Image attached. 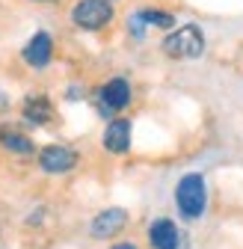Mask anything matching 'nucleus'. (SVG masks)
I'll list each match as a JSON object with an SVG mask.
<instances>
[{
    "label": "nucleus",
    "instance_id": "nucleus-3",
    "mask_svg": "<svg viewBox=\"0 0 243 249\" xmlns=\"http://www.w3.org/2000/svg\"><path fill=\"white\" fill-rule=\"evenodd\" d=\"M71 21L80 30L95 33V30H101L113 21V3H107V0H77L71 9Z\"/></svg>",
    "mask_w": 243,
    "mask_h": 249
},
{
    "label": "nucleus",
    "instance_id": "nucleus-12",
    "mask_svg": "<svg viewBox=\"0 0 243 249\" xmlns=\"http://www.w3.org/2000/svg\"><path fill=\"white\" fill-rule=\"evenodd\" d=\"M139 18L145 21V27H160V30L175 27V15L160 12V9H142V12H139Z\"/></svg>",
    "mask_w": 243,
    "mask_h": 249
},
{
    "label": "nucleus",
    "instance_id": "nucleus-4",
    "mask_svg": "<svg viewBox=\"0 0 243 249\" xmlns=\"http://www.w3.org/2000/svg\"><path fill=\"white\" fill-rule=\"evenodd\" d=\"M128 104H131V83L125 77H113V80H107L98 89V110H101V116L110 119L113 113L125 110Z\"/></svg>",
    "mask_w": 243,
    "mask_h": 249
},
{
    "label": "nucleus",
    "instance_id": "nucleus-8",
    "mask_svg": "<svg viewBox=\"0 0 243 249\" xmlns=\"http://www.w3.org/2000/svg\"><path fill=\"white\" fill-rule=\"evenodd\" d=\"M51 53H53V42H51L48 33H36L24 45V62L33 66V69H45L51 62Z\"/></svg>",
    "mask_w": 243,
    "mask_h": 249
},
{
    "label": "nucleus",
    "instance_id": "nucleus-2",
    "mask_svg": "<svg viewBox=\"0 0 243 249\" xmlns=\"http://www.w3.org/2000/svg\"><path fill=\"white\" fill-rule=\"evenodd\" d=\"M163 53L172 59H196L205 53V33L196 24H184L163 39Z\"/></svg>",
    "mask_w": 243,
    "mask_h": 249
},
{
    "label": "nucleus",
    "instance_id": "nucleus-16",
    "mask_svg": "<svg viewBox=\"0 0 243 249\" xmlns=\"http://www.w3.org/2000/svg\"><path fill=\"white\" fill-rule=\"evenodd\" d=\"M107 3H113V0H107Z\"/></svg>",
    "mask_w": 243,
    "mask_h": 249
},
{
    "label": "nucleus",
    "instance_id": "nucleus-10",
    "mask_svg": "<svg viewBox=\"0 0 243 249\" xmlns=\"http://www.w3.org/2000/svg\"><path fill=\"white\" fill-rule=\"evenodd\" d=\"M51 116H53V107H51V101L48 98H27V104H24V119L27 122H33V124H45V122H51Z\"/></svg>",
    "mask_w": 243,
    "mask_h": 249
},
{
    "label": "nucleus",
    "instance_id": "nucleus-14",
    "mask_svg": "<svg viewBox=\"0 0 243 249\" xmlns=\"http://www.w3.org/2000/svg\"><path fill=\"white\" fill-rule=\"evenodd\" d=\"M110 249H137L134 243H116V246H110Z\"/></svg>",
    "mask_w": 243,
    "mask_h": 249
},
{
    "label": "nucleus",
    "instance_id": "nucleus-1",
    "mask_svg": "<svg viewBox=\"0 0 243 249\" xmlns=\"http://www.w3.org/2000/svg\"><path fill=\"white\" fill-rule=\"evenodd\" d=\"M175 205L184 220H199L208 208V184L199 172H187L175 184Z\"/></svg>",
    "mask_w": 243,
    "mask_h": 249
},
{
    "label": "nucleus",
    "instance_id": "nucleus-5",
    "mask_svg": "<svg viewBox=\"0 0 243 249\" xmlns=\"http://www.w3.org/2000/svg\"><path fill=\"white\" fill-rule=\"evenodd\" d=\"M39 166L51 175H63L77 166V154L69 145H45L39 151Z\"/></svg>",
    "mask_w": 243,
    "mask_h": 249
},
{
    "label": "nucleus",
    "instance_id": "nucleus-11",
    "mask_svg": "<svg viewBox=\"0 0 243 249\" xmlns=\"http://www.w3.org/2000/svg\"><path fill=\"white\" fill-rule=\"evenodd\" d=\"M0 145L9 148V151H15V154H30V151H33V140L24 137L21 131H12V128L0 131Z\"/></svg>",
    "mask_w": 243,
    "mask_h": 249
},
{
    "label": "nucleus",
    "instance_id": "nucleus-15",
    "mask_svg": "<svg viewBox=\"0 0 243 249\" xmlns=\"http://www.w3.org/2000/svg\"><path fill=\"white\" fill-rule=\"evenodd\" d=\"M33 3H51V0H33Z\"/></svg>",
    "mask_w": 243,
    "mask_h": 249
},
{
    "label": "nucleus",
    "instance_id": "nucleus-6",
    "mask_svg": "<svg viewBox=\"0 0 243 249\" xmlns=\"http://www.w3.org/2000/svg\"><path fill=\"white\" fill-rule=\"evenodd\" d=\"M148 243H151V249H178L181 246V231L172 220L160 216V220H155L148 226Z\"/></svg>",
    "mask_w": 243,
    "mask_h": 249
},
{
    "label": "nucleus",
    "instance_id": "nucleus-9",
    "mask_svg": "<svg viewBox=\"0 0 243 249\" xmlns=\"http://www.w3.org/2000/svg\"><path fill=\"white\" fill-rule=\"evenodd\" d=\"M104 148L113 154H125L131 148V122L128 119H113L104 131Z\"/></svg>",
    "mask_w": 243,
    "mask_h": 249
},
{
    "label": "nucleus",
    "instance_id": "nucleus-13",
    "mask_svg": "<svg viewBox=\"0 0 243 249\" xmlns=\"http://www.w3.org/2000/svg\"><path fill=\"white\" fill-rule=\"evenodd\" d=\"M128 30H131V36H134V39H142V36H145V21L139 18V12L128 18Z\"/></svg>",
    "mask_w": 243,
    "mask_h": 249
},
{
    "label": "nucleus",
    "instance_id": "nucleus-7",
    "mask_svg": "<svg viewBox=\"0 0 243 249\" xmlns=\"http://www.w3.org/2000/svg\"><path fill=\"white\" fill-rule=\"evenodd\" d=\"M125 223H128V213L122 211V208H107V211H101L95 220H92V237H98V240H104V237H113V234H119L122 229H125Z\"/></svg>",
    "mask_w": 243,
    "mask_h": 249
}]
</instances>
